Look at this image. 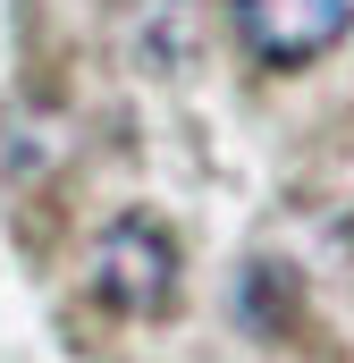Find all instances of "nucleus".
<instances>
[{
    "mask_svg": "<svg viewBox=\"0 0 354 363\" xmlns=\"http://www.w3.org/2000/svg\"><path fill=\"white\" fill-rule=\"evenodd\" d=\"M93 287H101L110 313H135V321L169 313L177 304V237L161 220H144V211L110 220L101 245H93Z\"/></svg>",
    "mask_w": 354,
    "mask_h": 363,
    "instance_id": "obj_1",
    "label": "nucleus"
},
{
    "mask_svg": "<svg viewBox=\"0 0 354 363\" xmlns=\"http://www.w3.org/2000/svg\"><path fill=\"white\" fill-rule=\"evenodd\" d=\"M228 17L262 68H304V60L346 43L354 0H228Z\"/></svg>",
    "mask_w": 354,
    "mask_h": 363,
    "instance_id": "obj_2",
    "label": "nucleus"
}]
</instances>
